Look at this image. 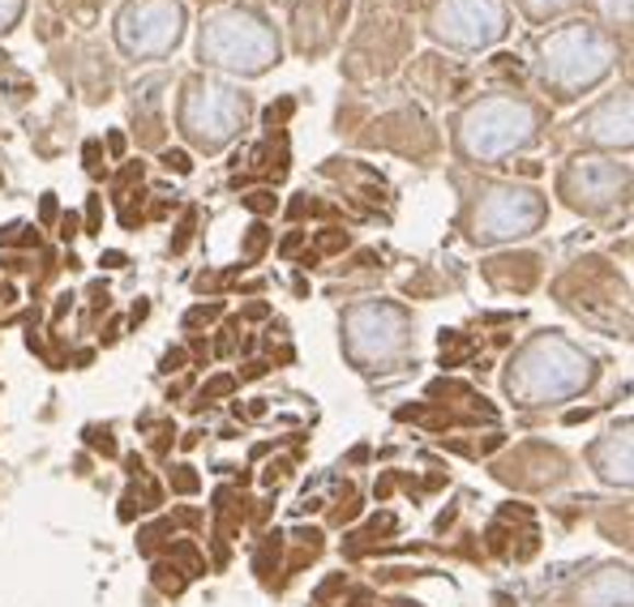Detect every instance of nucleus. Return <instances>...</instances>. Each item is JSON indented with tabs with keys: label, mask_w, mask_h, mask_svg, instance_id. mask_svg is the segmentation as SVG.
<instances>
[{
	"label": "nucleus",
	"mask_w": 634,
	"mask_h": 607,
	"mask_svg": "<svg viewBox=\"0 0 634 607\" xmlns=\"http://www.w3.org/2000/svg\"><path fill=\"white\" fill-rule=\"evenodd\" d=\"M588 386L591 359L584 351L570 347L566 339H536L506 373V390L523 406L557 402V398H570V393L588 390Z\"/></svg>",
	"instance_id": "obj_1"
},
{
	"label": "nucleus",
	"mask_w": 634,
	"mask_h": 607,
	"mask_svg": "<svg viewBox=\"0 0 634 607\" xmlns=\"http://www.w3.org/2000/svg\"><path fill=\"white\" fill-rule=\"evenodd\" d=\"M541 56H544L541 60L544 82H553L566 94L596 87L613 69V60H618L609 35H600L596 26H562L557 35L544 39Z\"/></svg>",
	"instance_id": "obj_2"
},
{
	"label": "nucleus",
	"mask_w": 634,
	"mask_h": 607,
	"mask_svg": "<svg viewBox=\"0 0 634 607\" xmlns=\"http://www.w3.org/2000/svg\"><path fill=\"white\" fill-rule=\"evenodd\" d=\"M202 60L236 69V73H262L267 65L279 60V44L262 18L231 9L202 26Z\"/></svg>",
	"instance_id": "obj_3"
},
{
	"label": "nucleus",
	"mask_w": 634,
	"mask_h": 607,
	"mask_svg": "<svg viewBox=\"0 0 634 607\" xmlns=\"http://www.w3.org/2000/svg\"><path fill=\"white\" fill-rule=\"evenodd\" d=\"M536 137V112L519 99H489V103H476L467 116H463V129L458 141L472 159H501V154H514L519 146H528Z\"/></svg>",
	"instance_id": "obj_4"
},
{
	"label": "nucleus",
	"mask_w": 634,
	"mask_h": 607,
	"mask_svg": "<svg viewBox=\"0 0 634 607\" xmlns=\"http://www.w3.org/2000/svg\"><path fill=\"white\" fill-rule=\"evenodd\" d=\"M245 116H249L245 94L219 87V82H193L181 107L184 133L202 150H219L224 141H231L240 133V125H245Z\"/></svg>",
	"instance_id": "obj_5"
},
{
	"label": "nucleus",
	"mask_w": 634,
	"mask_h": 607,
	"mask_svg": "<svg viewBox=\"0 0 634 607\" xmlns=\"http://www.w3.org/2000/svg\"><path fill=\"white\" fill-rule=\"evenodd\" d=\"M184 9L177 0H129L121 13V47L137 56H163L181 44Z\"/></svg>",
	"instance_id": "obj_6"
},
{
	"label": "nucleus",
	"mask_w": 634,
	"mask_h": 607,
	"mask_svg": "<svg viewBox=\"0 0 634 607\" xmlns=\"http://www.w3.org/2000/svg\"><path fill=\"white\" fill-rule=\"evenodd\" d=\"M544 222V202L532 188H494L472 218L476 240H514Z\"/></svg>",
	"instance_id": "obj_7"
},
{
	"label": "nucleus",
	"mask_w": 634,
	"mask_h": 607,
	"mask_svg": "<svg viewBox=\"0 0 634 607\" xmlns=\"http://www.w3.org/2000/svg\"><path fill=\"white\" fill-rule=\"evenodd\" d=\"M408 343V317L395 304H364L348 317V351L373 364V359H390L395 351Z\"/></svg>",
	"instance_id": "obj_8"
},
{
	"label": "nucleus",
	"mask_w": 634,
	"mask_h": 607,
	"mask_svg": "<svg viewBox=\"0 0 634 607\" xmlns=\"http://www.w3.org/2000/svg\"><path fill=\"white\" fill-rule=\"evenodd\" d=\"M438 31L463 47L494 44L506 31V4L501 0H446L438 13Z\"/></svg>",
	"instance_id": "obj_9"
},
{
	"label": "nucleus",
	"mask_w": 634,
	"mask_h": 607,
	"mask_svg": "<svg viewBox=\"0 0 634 607\" xmlns=\"http://www.w3.org/2000/svg\"><path fill=\"white\" fill-rule=\"evenodd\" d=\"M562 188H566L570 206L600 210V206H609V202L626 188V168H618V163H609V159H579V163L566 172Z\"/></svg>",
	"instance_id": "obj_10"
},
{
	"label": "nucleus",
	"mask_w": 634,
	"mask_h": 607,
	"mask_svg": "<svg viewBox=\"0 0 634 607\" xmlns=\"http://www.w3.org/2000/svg\"><path fill=\"white\" fill-rule=\"evenodd\" d=\"M579 133L591 137V141H600V146H626L631 141V99L622 94V99L600 103L596 112L584 116Z\"/></svg>",
	"instance_id": "obj_11"
},
{
	"label": "nucleus",
	"mask_w": 634,
	"mask_h": 607,
	"mask_svg": "<svg viewBox=\"0 0 634 607\" xmlns=\"http://www.w3.org/2000/svg\"><path fill=\"white\" fill-rule=\"evenodd\" d=\"M591 462H596V471L609 479V483H631V436L622 433H609L596 449H591Z\"/></svg>",
	"instance_id": "obj_12"
},
{
	"label": "nucleus",
	"mask_w": 634,
	"mask_h": 607,
	"mask_svg": "<svg viewBox=\"0 0 634 607\" xmlns=\"http://www.w3.org/2000/svg\"><path fill=\"white\" fill-rule=\"evenodd\" d=\"M584 604L588 607H631V577L622 569L600 573L596 582L584 586Z\"/></svg>",
	"instance_id": "obj_13"
},
{
	"label": "nucleus",
	"mask_w": 634,
	"mask_h": 607,
	"mask_svg": "<svg viewBox=\"0 0 634 607\" xmlns=\"http://www.w3.org/2000/svg\"><path fill=\"white\" fill-rule=\"evenodd\" d=\"M155 586L163 591V595H181L184 591V573L177 564H155Z\"/></svg>",
	"instance_id": "obj_14"
},
{
	"label": "nucleus",
	"mask_w": 634,
	"mask_h": 607,
	"mask_svg": "<svg viewBox=\"0 0 634 607\" xmlns=\"http://www.w3.org/2000/svg\"><path fill=\"white\" fill-rule=\"evenodd\" d=\"M274 561H279V530L267 535V543H262V552H258V573H271Z\"/></svg>",
	"instance_id": "obj_15"
},
{
	"label": "nucleus",
	"mask_w": 634,
	"mask_h": 607,
	"mask_svg": "<svg viewBox=\"0 0 634 607\" xmlns=\"http://www.w3.org/2000/svg\"><path fill=\"white\" fill-rule=\"evenodd\" d=\"M172 488L189 496V492H197V488H202V479L193 476V467H177V471H172Z\"/></svg>",
	"instance_id": "obj_16"
},
{
	"label": "nucleus",
	"mask_w": 634,
	"mask_h": 607,
	"mask_svg": "<svg viewBox=\"0 0 634 607\" xmlns=\"http://www.w3.org/2000/svg\"><path fill=\"white\" fill-rule=\"evenodd\" d=\"M168 530H172V522H159V526H146V530L137 535V539H141L137 548H141V552H155V543H159V539H163Z\"/></svg>",
	"instance_id": "obj_17"
},
{
	"label": "nucleus",
	"mask_w": 634,
	"mask_h": 607,
	"mask_svg": "<svg viewBox=\"0 0 634 607\" xmlns=\"http://www.w3.org/2000/svg\"><path fill=\"white\" fill-rule=\"evenodd\" d=\"M262 249H267V227H262V222H253V227H249V240H245V257L253 261Z\"/></svg>",
	"instance_id": "obj_18"
},
{
	"label": "nucleus",
	"mask_w": 634,
	"mask_h": 607,
	"mask_svg": "<svg viewBox=\"0 0 634 607\" xmlns=\"http://www.w3.org/2000/svg\"><path fill=\"white\" fill-rule=\"evenodd\" d=\"M231 390H236V377H215V381L202 390V402H211V398H224V393H231ZM202 402H197V406H202Z\"/></svg>",
	"instance_id": "obj_19"
},
{
	"label": "nucleus",
	"mask_w": 634,
	"mask_h": 607,
	"mask_svg": "<svg viewBox=\"0 0 634 607\" xmlns=\"http://www.w3.org/2000/svg\"><path fill=\"white\" fill-rule=\"evenodd\" d=\"M219 312H224V308H219V304H202V308H193V312H189V317H184V325H202V321H215V317H219Z\"/></svg>",
	"instance_id": "obj_20"
},
{
	"label": "nucleus",
	"mask_w": 634,
	"mask_h": 607,
	"mask_svg": "<svg viewBox=\"0 0 634 607\" xmlns=\"http://www.w3.org/2000/svg\"><path fill=\"white\" fill-rule=\"evenodd\" d=\"M245 206H249L253 215H271L274 197H271V193H249V197H245Z\"/></svg>",
	"instance_id": "obj_21"
},
{
	"label": "nucleus",
	"mask_w": 634,
	"mask_h": 607,
	"mask_svg": "<svg viewBox=\"0 0 634 607\" xmlns=\"http://www.w3.org/2000/svg\"><path fill=\"white\" fill-rule=\"evenodd\" d=\"M172 557H181V561L189 564L193 573H202V569H206V564H202V557L193 552V543H177V548H172Z\"/></svg>",
	"instance_id": "obj_22"
},
{
	"label": "nucleus",
	"mask_w": 634,
	"mask_h": 607,
	"mask_svg": "<svg viewBox=\"0 0 634 607\" xmlns=\"http://www.w3.org/2000/svg\"><path fill=\"white\" fill-rule=\"evenodd\" d=\"M523 4H528V9L536 13V18H548V13H557V9H566L570 0H523Z\"/></svg>",
	"instance_id": "obj_23"
},
{
	"label": "nucleus",
	"mask_w": 634,
	"mask_h": 607,
	"mask_svg": "<svg viewBox=\"0 0 634 607\" xmlns=\"http://www.w3.org/2000/svg\"><path fill=\"white\" fill-rule=\"evenodd\" d=\"M163 163H168V172H177V175H184L189 168H193L184 150H168V154H163Z\"/></svg>",
	"instance_id": "obj_24"
},
{
	"label": "nucleus",
	"mask_w": 634,
	"mask_h": 607,
	"mask_svg": "<svg viewBox=\"0 0 634 607\" xmlns=\"http://www.w3.org/2000/svg\"><path fill=\"white\" fill-rule=\"evenodd\" d=\"M18 13H22V0H0V31H4V26H13V22H18Z\"/></svg>",
	"instance_id": "obj_25"
},
{
	"label": "nucleus",
	"mask_w": 634,
	"mask_h": 607,
	"mask_svg": "<svg viewBox=\"0 0 634 607\" xmlns=\"http://www.w3.org/2000/svg\"><path fill=\"white\" fill-rule=\"evenodd\" d=\"M87 440H91L94 449H103V454H116V440H112V433H107V428H103V433H99V428H91V433H87Z\"/></svg>",
	"instance_id": "obj_26"
},
{
	"label": "nucleus",
	"mask_w": 634,
	"mask_h": 607,
	"mask_svg": "<svg viewBox=\"0 0 634 607\" xmlns=\"http://www.w3.org/2000/svg\"><path fill=\"white\" fill-rule=\"evenodd\" d=\"M600 4H604L609 18H626L631 13V0H600Z\"/></svg>",
	"instance_id": "obj_27"
},
{
	"label": "nucleus",
	"mask_w": 634,
	"mask_h": 607,
	"mask_svg": "<svg viewBox=\"0 0 634 607\" xmlns=\"http://www.w3.org/2000/svg\"><path fill=\"white\" fill-rule=\"evenodd\" d=\"M134 514H141V505H137L134 496H125L121 501V522H134Z\"/></svg>",
	"instance_id": "obj_28"
},
{
	"label": "nucleus",
	"mask_w": 634,
	"mask_h": 607,
	"mask_svg": "<svg viewBox=\"0 0 634 607\" xmlns=\"http://www.w3.org/2000/svg\"><path fill=\"white\" fill-rule=\"evenodd\" d=\"M181 364H184V351H168V355H163V368H168V373H181Z\"/></svg>",
	"instance_id": "obj_29"
},
{
	"label": "nucleus",
	"mask_w": 634,
	"mask_h": 607,
	"mask_svg": "<svg viewBox=\"0 0 634 607\" xmlns=\"http://www.w3.org/2000/svg\"><path fill=\"white\" fill-rule=\"evenodd\" d=\"M287 112H292V103H279V107H271V112H267V125H274V121H283Z\"/></svg>",
	"instance_id": "obj_30"
},
{
	"label": "nucleus",
	"mask_w": 634,
	"mask_h": 607,
	"mask_svg": "<svg viewBox=\"0 0 634 607\" xmlns=\"http://www.w3.org/2000/svg\"><path fill=\"white\" fill-rule=\"evenodd\" d=\"M87 168H99V141H87Z\"/></svg>",
	"instance_id": "obj_31"
},
{
	"label": "nucleus",
	"mask_w": 634,
	"mask_h": 607,
	"mask_svg": "<svg viewBox=\"0 0 634 607\" xmlns=\"http://www.w3.org/2000/svg\"><path fill=\"white\" fill-rule=\"evenodd\" d=\"M262 373H267V364H245V373H240V377H249V381H253V377H262Z\"/></svg>",
	"instance_id": "obj_32"
},
{
	"label": "nucleus",
	"mask_w": 634,
	"mask_h": 607,
	"mask_svg": "<svg viewBox=\"0 0 634 607\" xmlns=\"http://www.w3.org/2000/svg\"><path fill=\"white\" fill-rule=\"evenodd\" d=\"M103 265H112V270H116V265H125V253H107V257H103Z\"/></svg>",
	"instance_id": "obj_33"
},
{
	"label": "nucleus",
	"mask_w": 634,
	"mask_h": 607,
	"mask_svg": "<svg viewBox=\"0 0 634 607\" xmlns=\"http://www.w3.org/2000/svg\"><path fill=\"white\" fill-rule=\"evenodd\" d=\"M18 300V296H13V287H0V304H4V308H9V304Z\"/></svg>",
	"instance_id": "obj_34"
}]
</instances>
